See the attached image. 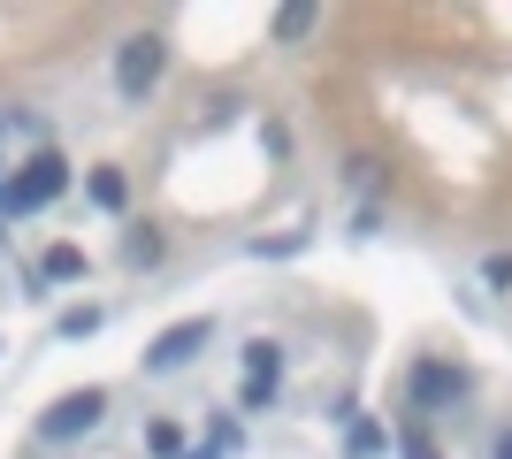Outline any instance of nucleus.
Instances as JSON below:
<instances>
[{
	"label": "nucleus",
	"instance_id": "0eeeda50",
	"mask_svg": "<svg viewBox=\"0 0 512 459\" xmlns=\"http://www.w3.org/2000/svg\"><path fill=\"white\" fill-rule=\"evenodd\" d=\"M283 375V345L276 337H253V345H245V383H276Z\"/></svg>",
	"mask_w": 512,
	"mask_h": 459
},
{
	"label": "nucleus",
	"instance_id": "7ed1b4c3",
	"mask_svg": "<svg viewBox=\"0 0 512 459\" xmlns=\"http://www.w3.org/2000/svg\"><path fill=\"white\" fill-rule=\"evenodd\" d=\"M214 337V322L207 314H184V322H169L161 337L146 345V375H176V368H192V352Z\"/></svg>",
	"mask_w": 512,
	"mask_h": 459
},
{
	"label": "nucleus",
	"instance_id": "423d86ee",
	"mask_svg": "<svg viewBox=\"0 0 512 459\" xmlns=\"http://www.w3.org/2000/svg\"><path fill=\"white\" fill-rule=\"evenodd\" d=\"M39 276L46 284H77V276H85V245H46V261H39Z\"/></svg>",
	"mask_w": 512,
	"mask_h": 459
},
{
	"label": "nucleus",
	"instance_id": "9b49d317",
	"mask_svg": "<svg viewBox=\"0 0 512 459\" xmlns=\"http://www.w3.org/2000/svg\"><path fill=\"white\" fill-rule=\"evenodd\" d=\"M146 452H161V459H184V429H176V421H153V429H146Z\"/></svg>",
	"mask_w": 512,
	"mask_h": 459
},
{
	"label": "nucleus",
	"instance_id": "ddd939ff",
	"mask_svg": "<svg viewBox=\"0 0 512 459\" xmlns=\"http://www.w3.org/2000/svg\"><path fill=\"white\" fill-rule=\"evenodd\" d=\"M482 276H490V291H512V253H490V261H482Z\"/></svg>",
	"mask_w": 512,
	"mask_h": 459
},
{
	"label": "nucleus",
	"instance_id": "1a4fd4ad",
	"mask_svg": "<svg viewBox=\"0 0 512 459\" xmlns=\"http://www.w3.org/2000/svg\"><path fill=\"white\" fill-rule=\"evenodd\" d=\"M161 253H169V238H161L153 222H146V230H130V238H123V261H130V268H153V261H161Z\"/></svg>",
	"mask_w": 512,
	"mask_h": 459
},
{
	"label": "nucleus",
	"instance_id": "f257e3e1",
	"mask_svg": "<svg viewBox=\"0 0 512 459\" xmlns=\"http://www.w3.org/2000/svg\"><path fill=\"white\" fill-rule=\"evenodd\" d=\"M62 192H69V161L54 146H39L16 176H8V207H16V215H39V207H54Z\"/></svg>",
	"mask_w": 512,
	"mask_h": 459
},
{
	"label": "nucleus",
	"instance_id": "20e7f679",
	"mask_svg": "<svg viewBox=\"0 0 512 459\" xmlns=\"http://www.w3.org/2000/svg\"><path fill=\"white\" fill-rule=\"evenodd\" d=\"M100 414H107V391H69V398H54L39 414V437L69 444V437H85V429H100Z\"/></svg>",
	"mask_w": 512,
	"mask_h": 459
},
{
	"label": "nucleus",
	"instance_id": "9d476101",
	"mask_svg": "<svg viewBox=\"0 0 512 459\" xmlns=\"http://www.w3.org/2000/svg\"><path fill=\"white\" fill-rule=\"evenodd\" d=\"M314 23H321V8H283V16H276V39H283V46H299Z\"/></svg>",
	"mask_w": 512,
	"mask_h": 459
},
{
	"label": "nucleus",
	"instance_id": "dca6fc26",
	"mask_svg": "<svg viewBox=\"0 0 512 459\" xmlns=\"http://www.w3.org/2000/svg\"><path fill=\"white\" fill-rule=\"evenodd\" d=\"M184 459H222V444H199V452H184Z\"/></svg>",
	"mask_w": 512,
	"mask_h": 459
},
{
	"label": "nucleus",
	"instance_id": "f8f14e48",
	"mask_svg": "<svg viewBox=\"0 0 512 459\" xmlns=\"http://www.w3.org/2000/svg\"><path fill=\"white\" fill-rule=\"evenodd\" d=\"M92 329H100V306H69L62 314V337H92Z\"/></svg>",
	"mask_w": 512,
	"mask_h": 459
},
{
	"label": "nucleus",
	"instance_id": "2eb2a0df",
	"mask_svg": "<svg viewBox=\"0 0 512 459\" xmlns=\"http://www.w3.org/2000/svg\"><path fill=\"white\" fill-rule=\"evenodd\" d=\"M490 459H512V429H505V437H497V444H490Z\"/></svg>",
	"mask_w": 512,
	"mask_h": 459
},
{
	"label": "nucleus",
	"instance_id": "6e6552de",
	"mask_svg": "<svg viewBox=\"0 0 512 459\" xmlns=\"http://www.w3.org/2000/svg\"><path fill=\"white\" fill-rule=\"evenodd\" d=\"M85 192H92V207H107V215H115V207H130V176H123V169H92Z\"/></svg>",
	"mask_w": 512,
	"mask_h": 459
},
{
	"label": "nucleus",
	"instance_id": "4468645a",
	"mask_svg": "<svg viewBox=\"0 0 512 459\" xmlns=\"http://www.w3.org/2000/svg\"><path fill=\"white\" fill-rule=\"evenodd\" d=\"M268 398H276V383H245V391H237V406H245V414H268Z\"/></svg>",
	"mask_w": 512,
	"mask_h": 459
},
{
	"label": "nucleus",
	"instance_id": "39448f33",
	"mask_svg": "<svg viewBox=\"0 0 512 459\" xmlns=\"http://www.w3.org/2000/svg\"><path fill=\"white\" fill-rule=\"evenodd\" d=\"M451 398H467V368H444V360H413V406H451Z\"/></svg>",
	"mask_w": 512,
	"mask_h": 459
},
{
	"label": "nucleus",
	"instance_id": "f03ea898",
	"mask_svg": "<svg viewBox=\"0 0 512 459\" xmlns=\"http://www.w3.org/2000/svg\"><path fill=\"white\" fill-rule=\"evenodd\" d=\"M161 69H169V39H161V31H138V39L115 46V92H123V100H146V92L161 85Z\"/></svg>",
	"mask_w": 512,
	"mask_h": 459
}]
</instances>
